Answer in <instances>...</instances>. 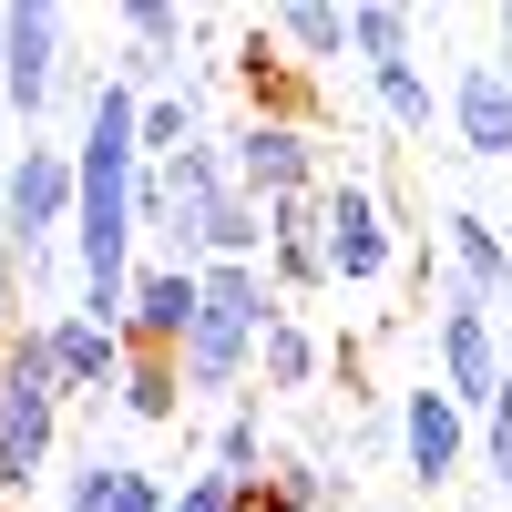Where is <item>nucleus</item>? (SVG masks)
Returning a JSON list of instances; mask_svg holds the SVG:
<instances>
[{
	"mask_svg": "<svg viewBox=\"0 0 512 512\" xmlns=\"http://www.w3.org/2000/svg\"><path fill=\"white\" fill-rule=\"evenodd\" d=\"M134 185H144V93L134 82H93L72 144V267H82V318L123 338V297H134Z\"/></svg>",
	"mask_w": 512,
	"mask_h": 512,
	"instance_id": "f257e3e1",
	"label": "nucleus"
},
{
	"mask_svg": "<svg viewBox=\"0 0 512 512\" xmlns=\"http://www.w3.org/2000/svg\"><path fill=\"white\" fill-rule=\"evenodd\" d=\"M52 451H62V379H52V338L41 318L11 328L0 349V492H41L52 482Z\"/></svg>",
	"mask_w": 512,
	"mask_h": 512,
	"instance_id": "f03ea898",
	"label": "nucleus"
},
{
	"mask_svg": "<svg viewBox=\"0 0 512 512\" xmlns=\"http://www.w3.org/2000/svg\"><path fill=\"white\" fill-rule=\"evenodd\" d=\"M52 236H72V144L21 134V154L0 164V246L31 267Z\"/></svg>",
	"mask_w": 512,
	"mask_h": 512,
	"instance_id": "7ed1b4c3",
	"label": "nucleus"
},
{
	"mask_svg": "<svg viewBox=\"0 0 512 512\" xmlns=\"http://www.w3.org/2000/svg\"><path fill=\"white\" fill-rule=\"evenodd\" d=\"M318 256H328V287H379L400 267V236H390V205L379 185H318Z\"/></svg>",
	"mask_w": 512,
	"mask_h": 512,
	"instance_id": "20e7f679",
	"label": "nucleus"
},
{
	"mask_svg": "<svg viewBox=\"0 0 512 512\" xmlns=\"http://www.w3.org/2000/svg\"><path fill=\"white\" fill-rule=\"evenodd\" d=\"M62 52H72V21L52 11V0H11V11H0V93H11V123H21V134L52 113Z\"/></svg>",
	"mask_w": 512,
	"mask_h": 512,
	"instance_id": "39448f33",
	"label": "nucleus"
},
{
	"mask_svg": "<svg viewBox=\"0 0 512 512\" xmlns=\"http://www.w3.org/2000/svg\"><path fill=\"white\" fill-rule=\"evenodd\" d=\"M431 359H441V390L472 410V420L502 400V379H512L502 328H492V308H482L472 287H451V297H441V318H431Z\"/></svg>",
	"mask_w": 512,
	"mask_h": 512,
	"instance_id": "423d86ee",
	"label": "nucleus"
},
{
	"mask_svg": "<svg viewBox=\"0 0 512 512\" xmlns=\"http://www.w3.org/2000/svg\"><path fill=\"white\" fill-rule=\"evenodd\" d=\"M226 175L256 205H287V195H318V134L297 113H246L226 134Z\"/></svg>",
	"mask_w": 512,
	"mask_h": 512,
	"instance_id": "0eeeda50",
	"label": "nucleus"
},
{
	"mask_svg": "<svg viewBox=\"0 0 512 512\" xmlns=\"http://www.w3.org/2000/svg\"><path fill=\"white\" fill-rule=\"evenodd\" d=\"M400 461H410V482H420V492L451 482L461 461H472V410H461L441 379H420V390L400 400Z\"/></svg>",
	"mask_w": 512,
	"mask_h": 512,
	"instance_id": "6e6552de",
	"label": "nucleus"
},
{
	"mask_svg": "<svg viewBox=\"0 0 512 512\" xmlns=\"http://www.w3.org/2000/svg\"><path fill=\"white\" fill-rule=\"evenodd\" d=\"M441 113H451L461 154L512 164V72H502V52H492V62H461V72H451V93H441Z\"/></svg>",
	"mask_w": 512,
	"mask_h": 512,
	"instance_id": "1a4fd4ad",
	"label": "nucleus"
},
{
	"mask_svg": "<svg viewBox=\"0 0 512 512\" xmlns=\"http://www.w3.org/2000/svg\"><path fill=\"white\" fill-rule=\"evenodd\" d=\"M123 62L113 82H134V93H164V72H185V41H195V11H175V0H123Z\"/></svg>",
	"mask_w": 512,
	"mask_h": 512,
	"instance_id": "9d476101",
	"label": "nucleus"
},
{
	"mask_svg": "<svg viewBox=\"0 0 512 512\" xmlns=\"http://www.w3.org/2000/svg\"><path fill=\"white\" fill-rule=\"evenodd\" d=\"M185 328H195V267L144 256V267H134V297H123V349H164V359H175Z\"/></svg>",
	"mask_w": 512,
	"mask_h": 512,
	"instance_id": "9b49d317",
	"label": "nucleus"
},
{
	"mask_svg": "<svg viewBox=\"0 0 512 512\" xmlns=\"http://www.w3.org/2000/svg\"><path fill=\"white\" fill-rule=\"evenodd\" d=\"M41 338H52V379H62V400H113V379H123V338L113 328H93L82 308H62V318H41Z\"/></svg>",
	"mask_w": 512,
	"mask_h": 512,
	"instance_id": "f8f14e48",
	"label": "nucleus"
},
{
	"mask_svg": "<svg viewBox=\"0 0 512 512\" xmlns=\"http://www.w3.org/2000/svg\"><path fill=\"white\" fill-rule=\"evenodd\" d=\"M267 287H277V297H308V287H328V256H318V195H287V205H267Z\"/></svg>",
	"mask_w": 512,
	"mask_h": 512,
	"instance_id": "ddd939ff",
	"label": "nucleus"
},
{
	"mask_svg": "<svg viewBox=\"0 0 512 512\" xmlns=\"http://www.w3.org/2000/svg\"><path fill=\"white\" fill-rule=\"evenodd\" d=\"M441 246H451V287H472L482 308H492V297H512V246H502L492 216H472V205H461V216L441 226Z\"/></svg>",
	"mask_w": 512,
	"mask_h": 512,
	"instance_id": "4468645a",
	"label": "nucleus"
},
{
	"mask_svg": "<svg viewBox=\"0 0 512 512\" xmlns=\"http://www.w3.org/2000/svg\"><path fill=\"white\" fill-rule=\"evenodd\" d=\"M113 410H123V420H144V431H164V420H185V369L164 359V349H123Z\"/></svg>",
	"mask_w": 512,
	"mask_h": 512,
	"instance_id": "2eb2a0df",
	"label": "nucleus"
},
{
	"mask_svg": "<svg viewBox=\"0 0 512 512\" xmlns=\"http://www.w3.org/2000/svg\"><path fill=\"white\" fill-rule=\"evenodd\" d=\"M318 338L308 328H297V318H277L267 338H256V390H267V400H297V390H318Z\"/></svg>",
	"mask_w": 512,
	"mask_h": 512,
	"instance_id": "dca6fc26",
	"label": "nucleus"
},
{
	"mask_svg": "<svg viewBox=\"0 0 512 512\" xmlns=\"http://www.w3.org/2000/svg\"><path fill=\"white\" fill-rule=\"evenodd\" d=\"M410 41H420V21L400 11V0H359V11H349V52H359V72H400Z\"/></svg>",
	"mask_w": 512,
	"mask_h": 512,
	"instance_id": "f3484780",
	"label": "nucleus"
},
{
	"mask_svg": "<svg viewBox=\"0 0 512 512\" xmlns=\"http://www.w3.org/2000/svg\"><path fill=\"white\" fill-rule=\"evenodd\" d=\"M205 472H226V482H267V410H256V400H236V410L216 420Z\"/></svg>",
	"mask_w": 512,
	"mask_h": 512,
	"instance_id": "a211bd4d",
	"label": "nucleus"
},
{
	"mask_svg": "<svg viewBox=\"0 0 512 512\" xmlns=\"http://www.w3.org/2000/svg\"><path fill=\"white\" fill-rule=\"evenodd\" d=\"M277 41H287V52H308V62H338V52H349V11H338V0H287V11H277Z\"/></svg>",
	"mask_w": 512,
	"mask_h": 512,
	"instance_id": "6ab92c4d",
	"label": "nucleus"
},
{
	"mask_svg": "<svg viewBox=\"0 0 512 512\" xmlns=\"http://www.w3.org/2000/svg\"><path fill=\"white\" fill-rule=\"evenodd\" d=\"M369 103L400 123V134H431V113H441V93H431V72L420 62H400V72H369Z\"/></svg>",
	"mask_w": 512,
	"mask_h": 512,
	"instance_id": "aec40b11",
	"label": "nucleus"
},
{
	"mask_svg": "<svg viewBox=\"0 0 512 512\" xmlns=\"http://www.w3.org/2000/svg\"><path fill=\"white\" fill-rule=\"evenodd\" d=\"M185 144H205L195 134V93H144V164H175Z\"/></svg>",
	"mask_w": 512,
	"mask_h": 512,
	"instance_id": "412c9836",
	"label": "nucleus"
},
{
	"mask_svg": "<svg viewBox=\"0 0 512 512\" xmlns=\"http://www.w3.org/2000/svg\"><path fill=\"white\" fill-rule=\"evenodd\" d=\"M267 512H338V472H318V461H277V472H267Z\"/></svg>",
	"mask_w": 512,
	"mask_h": 512,
	"instance_id": "4be33fe9",
	"label": "nucleus"
},
{
	"mask_svg": "<svg viewBox=\"0 0 512 512\" xmlns=\"http://www.w3.org/2000/svg\"><path fill=\"white\" fill-rule=\"evenodd\" d=\"M175 512H267V482H226V472H185Z\"/></svg>",
	"mask_w": 512,
	"mask_h": 512,
	"instance_id": "5701e85b",
	"label": "nucleus"
},
{
	"mask_svg": "<svg viewBox=\"0 0 512 512\" xmlns=\"http://www.w3.org/2000/svg\"><path fill=\"white\" fill-rule=\"evenodd\" d=\"M113 482H123V461L93 451L82 472H62V502H52V512H113Z\"/></svg>",
	"mask_w": 512,
	"mask_h": 512,
	"instance_id": "b1692460",
	"label": "nucleus"
},
{
	"mask_svg": "<svg viewBox=\"0 0 512 512\" xmlns=\"http://www.w3.org/2000/svg\"><path fill=\"white\" fill-rule=\"evenodd\" d=\"M472 451H482V472L512 492V379H502V400L482 410V431H472Z\"/></svg>",
	"mask_w": 512,
	"mask_h": 512,
	"instance_id": "393cba45",
	"label": "nucleus"
},
{
	"mask_svg": "<svg viewBox=\"0 0 512 512\" xmlns=\"http://www.w3.org/2000/svg\"><path fill=\"white\" fill-rule=\"evenodd\" d=\"M113 512H175V482H154V472H134V461H123V482H113Z\"/></svg>",
	"mask_w": 512,
	"mask_h": 512,
	"instance_id": "a878e982",
	"label": "nucleus"
},
{
	"mask_svg": "<svg viewBox=\"0 0 512 512\" xmlns=\"http://www.w3.org/2000/svg\"><path fill=\"white\" fill-rule=\"evenodd\" d=\"M11 328H21V267H11V246H0V349H11Z\"/></svg>",
	"mask_w": 512,
	"mask_h": 512,
	"instance_id": "bb28decb",
	"label": "nucleus"
},
{
	"mask_svg": "<svg viewBox=\"0 0 512 512\" xmlns=\"http://www.w3.org/2000/svg\"><path fill=\"white\" fill-rule=\"evenodd\" d=\"M492 41H502V72H512V11H502V21H492Z\"/></svg>",
	"mask_w": 512,
	"mask_h": 512,
	"instance_id": "cd10ccee",
	"label": "nucleus"
},
{
	"mask_svg": "<svg viewBox=\"0 0 512 512\" xmlns=\"http://www.w3.org/2000/svg\"><path fill=\"white\" fill-rule=\"evenodd\" d=\"M0 134H11V93H0Z\"/></svg>",
	"mask_w": 512,
	"mask_h": 512,
	"instance_id": "c85d7f7f",
	"label": "nucleus"
}]
</instances>
